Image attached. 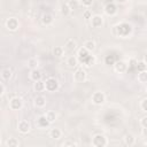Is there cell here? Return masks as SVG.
Instances as JSON below:
<instances>
[{
    "label": "cell",
    "instance_id": "obj_34",
    "mask_svg": "<svg viewBox=\"0 0 147 147\" xmlns=\"http://www.w3.org/2000/svg\"><path fill=\"white\" fill-rule=\"evenodd\" d=\"M140 125H141V127H147V116L141 117V119H140Z\"/></svg>",
    "mask_w": 147,
    "mask_h": 147
},
{
    "label": "cell",
    "instance_id": "obj_1",
    "mask_svg": "<svg viewBox=\"0 0 147 147\" xmlns=\"http://www.w3.org/2000/svg\"><path fill=\"white\" fill-rule=\"evenodd\" d=\"M92 145L95 147H105L108 145V139L103 134H95L92 139Z\"/></svg>",
    "mask_w": 147,
    "mask_h": 147
},
{
    "label": "cell",
    "instance_id": "obj_36",
    "mask_svg": "<svg viewBox=\"0 0 147 147\" xmlns=\"http://www.w3.org/2000/svg\"><path fill=\"white\" fill-rule=\"evenodd\" d=\"M137 63H138V61H136L134 59H132L130 61V63H129V68H136L137 67Z\"/></svg>",
    "mask_w": 147,
    "mask_h": 147
},
{
    "label": "cell",
    "instance_id": "obj_32",
    "mask_svg": "<svg viewBox=\"0 0 147 147\" xmlns=\"http://www.w3.org/2000/svg\"><path fill=\"white\" fill-rule=\"evenodd\" d=\"M140 108H141L142 111L147 113V98H145V99L141 101V103H140Z\"/></svg>",
    "mask_w": 147,
    "mask_h": 147
},
{
    "label": "cell",
    "instance_id": "obj_5",
    "mask_svg": "<svg viewBox=\"0 0 147 147\" xmlns=\"http://www.w3.org/2000/svg\"><path fill=\"white\" fill-rule=\"evenodd\" d=\"M91 100H92V102H93L94 105H102V103H105V101H106V96H105V94H103L102 92L96 91V92H94V93L92 94Z\"/></svg>",
    "mask_w": 147,
    "mask_h": 147
},
{
    "label": "cell",
    "instance_id": "obj_8",
    "mask_svg": "<svg viewBox=\"0 0 147 147\" xmlns=\"http://www.w3.org/2000/svg\"><path fill=\"white\" fill-rule=\"evenodd\" d=\"M90 23H91V26L94 28V29H99L103 25V17L101 15H93L90 20Z\"/></svg>",
    "mask_w": 147,
    "mask_h": 147
},
{
    "label": "cell",
    "instance_id": "obj_18",
    "mask_svg": "<svg viewBox=\"0 0 147 147\" xmlns=\"http://www.w3.org/2000/svg\"><path fill=\"white\" fill-rule=\"evenodd\" d=\"M42 78V75L41 72L38 70V69H32L30 71V79L32 82H37V80H40Z\"/></svg>",
    "mask_w": 147,
    "mask_h": 147
},
{
    "label": "cell",
    "instance_id": "obj_29",
    "mask_svg": "<svg viewBox=\"0 0 147 147\" xmlns=\"http://www.w3.org/2000/svg\"><path fill=\"white\" fill-rule=\"evenodd\" d=\"M95 61H96L95 56H93V55H88V56L85 59L84 63H85L87 67H92V65H94V64H95Z\"/></svg>",
    "mask_w": 147,
    "mask_h": 147
},
{
    "label": "cell",
    "instance_id": "obj_15",
    "mask_svg": "<svg viewBox=\"0 0 147 147\" xmlns=\"http://www.w3.org/2000/svg\"><path fill=\"white\" fill-rule=\"evenodd\" d=\"M0 76H1V79L2 80H9L10 78H11V76H13V71H11V69L10 68H3L2 70H1V72H0Z\"/></svg>",
    "mask_w": 147,
    "mask_h": 147
},
{
    "label": "cell",
    "instance_id": "obj_6",
    "mask_svg": "<svg viewBox=\"0 0 147 147\" xmlns=\"http://www.w3.org/2000/svg\"><path fill=\"white\" fill-rule=\"evenodd\" d=\"M18 26H20V22L16 17H9L6 21V28L9 31H16L18 29Z\"/></svg>",
    "mask_w": 147,
    "mask_h": 147
},
{
    "label": "cell",
    "instance_id": "obj_16",
    "mask_svg": "<svg viewBox=\"0 0 147 147\" xmlns=\"http://www.w3.org/2000/svg\"><path fill=\"white\" fill-rule=\"evenodd\" d=\"M34 106L37 108H44L46 106V98L44 95H37L34 98Z\"/></svg>",
    "mask_w": 147,
    "mask_h": 147
},
{
    "label": "cell",
    "instance_id": "obj_28",
    "mask_svg": "<svg viewBox=\"0 0 147 147\" xmlns=\"http://www.w3.org/2000/svg\"><path fill=\"white\" fill-rule=\"evenodd\" d=\"M37 124H38V126H39V127H46V126L49 124V122L47 121L46 116H45V115H42V116H40V117H39V119H38Z\"/></svg>",
    "mask_w": 147,
    "mask_h": 147
},
{
    "label": "cell",
    "instance_id": "obj_37",
    "mask_svg": "<svg viewBox=\"0 0 147 147\" xmlns=\"http://www.w3.org/2000/svg\"><path fill=\"white\" fill-rule=\"evenodd\" d=\"M3 94H5V84L1 83L0 84V96H3Z\"/></svg>",
    "mask_w": 147,
    "mask_h": 147
},
{
    "label": "cell",
    "instance_id": "obj_26",
    "mask_svg": "<svg viewBox=\"0 0 147 147\" xmlns=\"http://www.w3.org/2000/svg\"><path fill=\"white\" fill-rule=\"evenodd\" d=\"M45 116H46L47 121L49 122V124H52V123L56 119V114H55V111H53V110H48V111H46V113H45Z\"/></svg>",
    "mask_w": 147,
    "mask_h": 147
},
{
    "label": "cell",
    "instance_id": "obj_12",
    "mask_svg": "<svg viewBox=\"0 0 147 147\" xmlns=\"http://www.w3.org/2000/svg\"><path fill=\"white\" fill-rule=\"evenodd\" d=\"M78 61H79L78 56H76V55H69L68 59H67V61H65V63H67V65L69 68H76L77 64H78Z\"/></svg>",
    "mask_w": 147,
    "mask_h": 147
},
{
    "label": "cell",
    "instance_id": "obj_20",
    "mask_svg": "<svg viewBox=\"0 0 147 147\" xmlns=\"http://www.w3.org/2000/svg\"><path fill=\"white\" fill-rule=\"evenodd\" d=\"M33 90H34L36 92L46 91V90H45V82H42L41 79H40V80H37V82H33Z\"/></svg>",
    "mask_w": 147,
    "mask_h": 147
},
{
    "label": "cell",
    "instance_id": "obj_11",
    "mask_svg": "<svg viewBox=\"0 0 147 147\" xmlns=\"http://www.w3.org/2000/svg\"><path fill=\"white\" fill-rule=\"evenodd\" d=\"M41 22H42V24H44V25H46V26L51 25V24L54 22L53 15H52V14H49V13H44V14L41 15Z\"/></svg>",
    "mask_w": 147,
    "mask_h": 147
},
{
    "label": "cell",
    "instance_id": "obj_7",
    "mask_svg": "<svg viewBox=\"0 0 147 147\" xmlns=\"http://www.w3.org/2000/svg\"><path fill=\"white\" fill-rule=\"evenodd\" d=\"M86 79V71L83 68H78L75 72H74V80L76 83H83Z\"/></svg>",
    "mask_w": 147,
    "mask_h": 147
},
{
    "label": "cell",
    "instance_id": "obj_22",
    "mask_svg": "<svg viewBox=\"0 0 147 147\" xmlns=\"http://www.w3.org/2000/svg\"><path fill=\"white\" fill-rule=\"evenodd\" d=\"M137 79L141 84H147V70L139 71L138 72V76H137Z\"/></svg>",
    "mask_w": 147,
    "mask_h": 147
},
{
    "label": "cell",
    "instance_id": "obj_23",
    "mask_svg": "<svg viewBox=\"0 0 147 147\" xmlns=\"http://www.w3.org/2000/svg\"><path fill=\"white\" fill-rule=\"evenodd\" d=\"M71 7L69 5V2H64L62 6H61V14L64 15V16H68L70 13H71Z\"/></svg>",
    "mask_w": 147,
    "mask_h": 147
},
{
    "label": "cell",
    "instance_id": "obj_2",
    "mask_svg": "<svg viewBox=\"0 0 147 147\" xmlns=\"http://www.w3.org/2000/svg\"><path fill=\"white\" fill-rule=\"evenodd\" d=\"M59 88V82L57 79L53 78V77H49L45 80V90L47 92H55L56 90Z\"/></svg>",
    "mask_w": 147,
    "mask_h": 147
},
{
    "label": "cell",
    "instance_id": "obj_19",
    "mask_svg": "<svg viewBox=\"0 0 147 147\" xmlns=\"http://www.w3.org/2000/svg\"><path fill=\"white\" fill-rule=\"evenodd\" d=\"M49 137L52 139H54V140H57V139H60L62 137V131L59 127H53L49 131Z\"/></svg>",
    "mask_w": 147,
    "mask_h": 147
},
{
    "label": "cell",
    "instance_id": "obj_4",
    "mask_svg": "<svg viewBox=\"0 0 147 147\" xmlns=\"http://www.w3.org/2000/svg\"><path fill=\"white\" fill-rule=\"evenodd\" d=\"M30 129H31V125H30V123H29L26 119H21V121H18V123H17V130H18L20 133L26 134V133L30 131Z\"/></svg>",
    "mask_w": 147,
    "mask_h": 147
},
{
    "label": "cell",
    "instance_id": "obj_24",
    "mask_svg": "<svg viewBox=\"0 0 147 147\" xmlns=\"http://www.w3.org/2000/svg\"><path fill=\"white\" fill-rule=\"evenodd\" d=\"M64 53H65V52H64L63 46H55V47L53 48V55L56 56V57H61V56H63Z\"/></svg>",
    "mask_w": 147,
    "mask_h": 147
},
{
    "label": "cell",
    "instance_id": "obj_33",
    "mask_svg": "<svg viewBox=\"0 0 147 147\" xmlns=\"http://www.w3.org/2000/svg\"><path fill=\"white\" fill-rule=\"evenodd\" d=\"M83 16H84V18L91 20V17H92V13H91V10H90V9H86V10L83 13Z\"/></svg>",
    "mask_w": 147,
    "mask_h": 147
},
{
    "label": "cell",
    "instance_id": "obj_38",
    "mask_svg": "<svg viewBox=\"0 0 147 147\" xmlns=\"http://www.w3.org/2000/svg\"><path fill=\"white\" fill-rule=\"evenodd\" d=\"M141 136L145 137V138H147V127H142L141 129Z\"/></svg>",
    "mask_w": 147,
    "mask_h": 147
},
{
    "label": "cell",
    "instance_id": "obj_35",
    "mask_svg": "<svg viewBox=\"0 0 147 147\" xmlns=\"http://www.w3.org/2000/svg\"><path fill=\"white\" fill-rule=\"evenodd\" d=\"M62 146H77V142L75 141H71V140H67L62 144Z\"/></svg>",
    "mask_w": 147,
    "mask_h": 147
},
{
    "label": "cell",
    "instance_id": "obj_13",
    "mask_svg": "<svg viewBox=\"0 0 147 147\" xmlns=\"http://www.w3.org/2000/svg\"><path fill=\"white\" fill-rule=\"evenodd\" d=\"M123 141H124V144L126 145V146H133L134 144H136V138H134V136L132 134V133H126V134H124V137H123Z\"/></svg>",
    "mask_w": 147,
    "mask_h": 147
},
{
    "label": "cell",
    "instance_id": "obj_17",
    "mask_svg": "<svg viewBox=\"0 0 147 147\" xmlns=\"http://www.w3.org/2000/svg\"><path fill=\"white\" fill-rule=\"evenodd\" d=\"M90 53H91V52H90V51H87V49L83 46V47H80V48L78 49L77 55H78V59H79L80 61H83V62H84V61H85V59L90 55Z\"/></svg>",
    "mask_w": 147,
    "mask_h": 147
},
{
    "label": "cell",
    "instance_id": "obj_21",
    "mask_svg": "<svg viewBox=\"0 0 147 147\" xmlns=\"http://www.w3.org/2000/svg\"><path fill=\"white\" fill-rule=\"evenodd\" d=\"M5 145H6L7 147H18V146H20V141H18L16 138L10 137V138H8V139L6 140Z\"/></svg>",
    "mask_w": 147,
    "mask_h": 147
},
{
    "label": "cell",
    "instance_id": "obj_31",
    "mask_svg": "<svg viewBox=\"0 0 147 147\" xmlns=\"http://www.w3.org/2000/svg\"><path fill=\"white\" fill-rule=\"evenodd\" d=\"M93 1H94V0H79V3H80L82 6L88 8V7H91V6L93 5Z\"/></svg>",
    "mask_w": 147,
    "mask_h": 147
},
{
    "label": "cell",
    "instance_id": "obj_40",
    "mask_svg": "<svg viewBox=\"0 0 147 147\" xmlns=\"http://www.w3.org/2000/svg\"><path fill=\"white\" fill-rule=\"evenodd\" d=\"M144 146H147V141H145V142H144Z\"/></svg>",
    "mask_w": 147,
    "mask_h": 147
},
{
    "label": "cell",
    "instance_id": "obj_41",
    "mask_svg": "<svg viewBox=\"0 0 147 147\" xmlns=\"http://www.w3.org/2000/svg\"><path fill=\"white\" fill-rule=\"evenodd\" d=\"M146 92H147V84H146Z\"/></svg>",
    "mask_w": 147,
    "mask_h": 147
},
{
    "label": "cell",
    "instance_id": "obj_39",
    "mask_svg": "<svg viewBox=\"0 0 147 147\" xmlns=\"http://www.w3.org/2000/svg\"><path fill=\"white\" fill-rule=\"evenodd\" d=\"M144 61H145V63H146V64H147V54H146V55H145V57H144Z\"/></svg>",
    "mask_w": 147,
    "mask_h": 147
},
{
    "label": "cell",
    "instance_id": "obj_9",
    "mask_svg": "<svg viewBox=\"0 0 147 147\" xmlns=\"http://www.w3.org/2000/svg\"><path fill=\"white\" fill-rule=\"evenodd\" d=\"M63 48H64V52L71 53V52H74V51L77 48V42H76L74 39L69 38V39H67V41L64 42V46H63Z\"/></svg>",
    "mask_w": 147,
    "mask_h": 147
},
{
    "label": "cell",
    "instance_id": "obj_25",
    "mask_svg": "<svg viewBox=\"0 0 147 147\" xmlns=\"http://www.w3.org/2000/svg\"><path fill=\"white\" fill-rule=\"evenodd\" d=\"M26 63H28V67L30 68V70H32V69H37L39 62H38V59L37 57H30Z\"/></svg>",
    "mask_w": 147,
    "mask_h": 147
},
{
    "label": "cell",
    "instance_id": "obj_14",
    "mask_svg": "<svg viewBox=\"0 0 147 147\" xmlns=\"http://www.w3.org/2000/svg\"><path fill=\"white\" fill-rule=\"evenodd\" d=\"M105 13H106L107 15H109V16H113V15H115V14L117 13V8H116V6H115L113 2L107 3V5L105 6Z\"/></svg>",
    "mask_w": 147,
    "mask_h": 147
},
{
    "label": "cell",
    "instance_id": "obj_3",
    "mask_svg": "<svg viewBox=\"0 0 147 147\" xmlns=\"http://www.w3.org/2000/svg\"><path fill=\"white\" fill-rule=\"evenodd\" d=\"M8 106H9V109H10V110H18V109L22 108V106H23V101H22L21 98H18V96H14V98H11V99L9 100Z\"/></svg>",
    "mask_w": 147,
    "mask_h": 147
},
{
    "label": "cell",
    "instance_id": "obj_10",
    "mask_svg": "<svg viewBox=\"0 0 147 147\" xmlns=\"http://www.w3.org/2000/svg\"><path fill=\"white\" fill-rule=\"evenodd\" d=\"M114 69H115V71L122 74V72H125L127 70V64H126V62L119 60V61H116L114 63Z\"/></svg>",
    "mask_w": 147,
    "mask_h": 147
},
{
    "label": "cell",
    "instance_id": "obj_30",
    "mask_svg": "<svg viewBox=\"0 0 147 147\" xmlns=\"http://www.w3.org/2000/svg\"><path fill=\"white\" fill-rule=\"evenodd\" d=\"M146 68H147V64L145 63V61H140V62H138V63H137V67H136V69H138V72H139V71H144V70H146Z\"/></svg>",
    "mask_w": 147,
    "mask_h": 147
},
{
    "label": "cell",
    "instance_id": "obj_27",
    "mask_svg": "<svg viewBox=\"0 0 147 147\" xmlns=\"http://www.w3.org/2000/svg\"><path fill=\"white\" fill-rule=\"evenodd\" d=\"M87 51H90V52H92V51H94L95 49V42L92 40V39H88V40H86L85 42H84V45H83Z\"/></svg>",
    "mask_w": 147,
    "mask_h": 147
}]
</instances>
